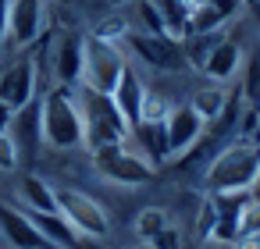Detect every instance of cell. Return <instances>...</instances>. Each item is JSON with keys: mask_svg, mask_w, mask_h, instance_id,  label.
Listing matches in <instances>:
<instances>
[{"mask_svg": "<svg viewBox=\"0 0 260 249\" xmlns=\"http://www.w3.org/2000/svg\"><path fill=\"white\" fill-rule=\"evenodd\" d=\"M40 132H43V143L54 150L86 146L82 111H79V96L72 93V86H54L40 100Z\"/></svg>", "mask_w": 260, "mask_h": 249, "instance_id": "obj_1", "label": "cell"}, {"mask_svg": "<svg viewBox=\"0 0 260 249\" xmlns=\"http://www.w3.org/2000/svg\"><path fill=\"white\" fill-rule=\"evenodd\" d=\"M185 4H192V0H185Z\"/></svg>", "mask_w": 260, "mask_h": 249, "instance_id": "obj_39", "label": "cell"}, {"mask_svg": "<svg viewBox=\"0 0 260 249\" xmlns=\"http://www.w3.org/2000/svg\"><path fill=\"white\" fill-rule=\"evenodd\" d=\"M146 245H150V249H182V235H178L175 224H168V228H160Z\"/></svg>", "mask_w": 260, "mask_h": 249, "instance_id": "obj_28", "label": "cell"}, {"mask_svg": "<svg viewBox=\"0 0 260 249\" xmlns=\"http://www.w3.org/2000/svg\"><path fill=\"white\" fill-rule=\"evenodd\" d=\"M189 249H200V245H189Z\"/></svg>", "mask_w": 260, "mask_h": 249, "instance_id": "obj_38", "label": "cell"}, {"mask_svg": "<svg viewBox=\"0 0 260 249\" xmlns=\"http://www.w3.org/2000/svg\"><path fill=\"white\" fill-rule=\"evenodd\" d=\"M207 196H210V203H214V231H210V238H217V242H235L242 210H246V203L253 199V192H207Z\"/></svg>", "mask_w": 260, "mask_h": 249, "instance_id": "obj_10", "label": "cell"}, {"mask_svg": "<svg viewBox=\"0 0 260 249\" xmlns=\"http://www.w3.org/2000/svg\"><path fill=\"white\" fill-rule=\"evenodd\" d=\"M128 32H132V29H128V22H125L121 15H107L104 22H96V29H93L89 36H93V40H104V43H121Z\"/></svg>", "mask_w": 260, "mask_h": 249, "instance_id": "obj_22", "label": "cell"}, {"mask_svg": "<svg viewBox=\"0 0 260 249\" xmlns=\"http://www.w3.org/2000/svg\"><path fill=\"white\" fill-rule=\"evenodd\" d=\"M143 249H150V245H143Z\"/></svg>", "mask_w": 260, "mask_h": 249, "instance_id": "obj_40", "label": "cell"}, {"mask_svg": "<svg viewBox=\"0 0 260 249\" xmlns=\"http://www.w3.org/2000/svg\"><path fill=\"white\" fill-rule=\"evenodd\" d=\"M0 171H18V143L11 132H0Z\"/></svg>", "mask_w": 260, "mask_h": 249, "instance_id": "obj_26", "label": "cell"}, {"mask_svg": "<svg viewBox=\"0 0 260 249\" xmlns=\"http://www.w3.org/2000/svg\"><path fill=\"white\" fill-rule=\"evenodd\" d=\"M8 11H11V0H0V47L8 40Z\"/></svg>", "mask_w": 260, "mask_h": 249, "instance_id": "obj_31", "label": "cell"}, {"mask_svg": "<svg viewBox=\"0 0 260 249\" xmlns=\"http://www.w3.org/2000/svg\"><path fill=\"white\" fill-rule=\"evenodd\" d=\"M249 11H253V18H256V25H260V0H249Z\"/></svg>", "mask_w": 260, "mask_h": 249, "instance_id": "obj_34", "label": "cell"}, {"mask_svg": "<svg viewBox=\"0 0 260 249\" xmlns=\"http://www.w3.org/2000/svg\"><path fill=\"white\" fill-rule=\"evenodd\" d=\"M93 167H96L100 178H107L114 185H143V182L153 178V167L136 150H128L125 143L93 150Z\"/></svg>", "mask_w": 260, "mask_h": 249, "instance_id": "obj_5", "label": "cell"}, {"mask_svg": "<svg viewBox=\"0 0 260 249\" xmlns=\"http://www.w3.org/2000/svg\"><path fill=\"white\" fill-rule=\"evenodd\" d=\"M249 192H253V199H260V171H256V178H253V189H249Z\"/></svg>", "mask_w": 260, "mask_h": 249, "instance_id": "obj_35", "label": "cell"}, {"mask_svg": "<svg viewBox=\"0 0 260 249\" xmlns=\"http://www.w3.org/2000/svg\"><path fill=\"white\" fill-rule=\"evenodd\" d=\"M111 96H114V103H118L121 118L128 121V128H132V125H139L146 86H143V79L136 75V68H125V72H121V79H118V86H114V93H111Z\"/></svg>", "mask_w": 260, "mask_h": 249, "instance_id": "obj_14", "label": "cell"}, {"mask_svg": "<svg viewBox=\"0 0 260 249\" xmlns=\"http://www.w3.org/2000/svg\"><path fill=\"white\" fill-rule=\"evenodd\" d=\"M256 171H260V143L235 139L217 150V157L203 171V185L207 192H249Z\"/></svg>", "mask_w": 260, "mask_h": 249, "instance_id": "obj_2", "label": "cell"}, {"mask_svg": "<svg viewBox=\"0 0 260 249\" xmlns=\"http://www.w3.org/2000/svg\"><path fill=\"white\" fill-rule=\"evenodd\" d=\"M189 103H192V111L203 118V125H217V118L228 111V93L217 89V86H210V89H200Z\"/></svg>", "mask_w": 260, "mask_h": 249, "instance_id": "obj_19", "label": "cell"}, {"mask_svg": "<svg viewBox=\"0 0 260 249\" xmlns=\"http://www.w3.org/2000/svg\"><path fill=\"white\" fill-rule=\"evenodd\" d=\"M171 221H168V214L160 210V206H146V210H139V217H136V235L143 238V245L160 231V228H168Z\"/></svg>", "mask_w": 260, "mask_h": 249, "instance_id": "obj_21", "label": "cell"}, {"mask_svg": "<svg viewBox=\"0 0 260 249\" xmlns=\"http://www.w3.org/2000/svg\"><path fill=\"white\" fill-rule=\"evenodd\" d=\"M0 235L8 238L11 249H54V245L43 238V231L32 224L29 214L15 210V206H8V203H0Z\"/></svg>", "mask_w": 260, "mask_h": 249, "instance_id": "obj_11", "label": "cell"}, {"mask_svg": "<svg viewBox=\"0 0 260 249\" xmlns=\"http://www.w3.org/2000/svg\"><path fill=\"white\" fill-rule=\"evenodd\" d=\"M246 79H242V96L253 103V107H260V54H249L246 61Z\"/></svg>", "mask_w": 260, "mask_h": 249, "instance_id": "obj_23", "label": "cell"}, {"mask_svg": "<svg viewBox=\"0 0 260 249\" xmlns=\"http://www.w3.org/2000/svg\"><path fill=\"white\" fill-rule=\"evenodd\" d=\"M11 121H15V111L0 103V132H11Z\"/></svg>", "mask_w": 260, "mask_h": 249, "instance_id": "obj_33", "label": "cell"}, {"mask_svg": "<svg viewBox=\"0 0 260 249\" xmlns=\"http://www.w3.org/2000/svg\"><path fill=\"white\" fill-rule=\"evenodd\" d=\"M242 61H246V54H242V47L235 43V40H221L210 54H207V61H203V75L207 79H214V82H228L239 68H242Z\"/></svg>", "mask_w": 260, "mask_h": 249, "instance_id": "obj_16", "label": "cell"}, {"mask_svg": "<svg viewBox=\"0 0 260 249\" xmlns=\"http://www.w3.org/2000/svg\"><path fill=\"white\" fill-rule=\"evenodd\" d=\"M136 61H143L146 68L153 72H182L185 68V54H182V43L171 40V36H150V32H128L121 40Z\"/></svg>", "mask_w": 260, "mask_h": 249, "instance_id": "obj_7", "label": "cell"}, {"mask_svg": "<svg viewBox=\"0 0 260 249\" xmlns=\"http://www.w3.org/2000/svg\"><path fill=\"white\" fill-rule=\"evenodd\" d=\"M153 4H157V11L164 18L168 36L182 43L189 36V4H185V0H153Z\"/></svg>", "mask_w": 260, "mask_h": 249, "instance_id": "obj_18", "label": "cell"}, {"mask_svg": "<svg viewBox=\"0 0 260 249\" xmlns=\"http://www.w3.org/2000/svg\"><path fill=\"white\" fill-rule=\"evenodd\" d=\"M128 135H136L139 153L153 171L168 160V128H164V121H139V125L128 128Z\"/></svg>", "mask_w": 260, "mask_h": 249, "instance_id": "obj_15", "label": "cell"}, {"mask_svg": "<svg viewBox=\"0 0 260 249\" xmlns=\"http://www.w3.org/2000/svg\"><path fill=\"white\" fill-rule=\"evenodd\" d=\"M196 231H200V238H210V231H214V203H210V196H207V199H203V206H200Z\"/></svg>", "mask_w": 260, "mask_h": 249, "instance_id": "obj_29", "label": "cell"}, {"mask_svg": "<svg viewBox=\"0 0 260 249\" xmlns=\"http://www.w3.org/2000/svg\"><path fill=\"white\" fill-rule=\"evenodd\" d=\"M43 29V4L40 0H11L8 11V40L15 47H29Z\"/></svg>", "mask_w": 260, "mask_h": 249, "instance_id": "obj_12", "label": "cell"}, {"mask_svg": "<svg viewBox=\"0 0 260 249\" xmlns=\"http://www.w3.org/2000/svg\"><path fill=\"white\" fill-rule=\"evenodd\" d=\"M125 68H128V61H125L118 43H104V40H93V36L82 40V79L79 82L86 89H96V93L111 96Z\"/></svg>", "mask_w": 260, "mask_h": 249, "instance_id": "obj_4", "label": "cell"}, {"mask_svg": "<svg viewBox=\"0 0 260 249\" xmlns=\"http://www.w3.org/2000/svg\"><path fill=\"white\" fill-rule=\"evenodd\" d=\"M164 128H168V160L185 157L189 150H196L200 139H203V132H207V125H203V118L192 111V103H178V107H171Z\"/></svg>", "mask_w": 260, "mask_h": 249, "instance_id": "obj_8", "label": "cell"}, {"mask_svg": "<svg viewBox=\"0 0 260 249\" xmlns=\"http://www.w3.org/2000/svg\"><path fill=\"white\" fill-rule=\"evenodd\" d=\"M36 100V61H15L0 75V103L11 107L15 114Z\"/></svg>", "mask_w": 260, "mask_h": 249, "instance_id": "obj_9", "label": "cell"}, {"mask_svg": "<svg viewBox=\"0 0 260 249\" xmlns=\"http://www.w3.org/2000/svg\"><path fill=\"white\" fill-rule=\"evenodd\" d=\"M168 114H171V103H168V96H164V93H150V89H146L139 121H168Z\"/></svg>", "mask_w": 260, "mask_h": 249, "instance_id": "obj_24", "label": "cell"}, {"mask_svg": "<svg viewBox=\"0 0 260 249\" xmlns=\"http://www.w3.org/2000/svg\"><path fill=\"white\" fill-rule=\"evenodd\" d=\"M239 235H260V199H249L239 221ZM235 235V238H239Z\"/></svg>", "mask_w": 260, "mask_h": 249, "instance_id": "obj_27", "label": "cell"}, {"mask_svg": "<svg viewBox=\"0 0 260 249\" xmlns=\"http://www.w3.org/2000/svg\"><path fill=\"white\" fill-rule=\"evenodd\" d=\"M256 121H260V107H256Z\"/></svg>", "mask_w": 260, "mask_h": 249, "instance_id": "obj_37", "label": "cell"}, {"mask_svg": "<svg viewBox=\"0 0 260 249\" xmlns=\"http://www.w3.org/2000/svg\"><path fill=\"white\" fill-rule=\"evenodd\" d=\"M224 36L221 32H192V36H185L182 40V54H185V64H192V68H203V61H207V54L221 43Z\"/></svg>", "mask_w": 260, "mask_h": 249, "instance_id": "obj_20", "label": "cell"}, {"mask_svg": "<svg viewBox=\"0 0 260 249\" xmlns=\"http://www.w3.org/2000/svg\"><path fill=\"white\" fill-rule=\"evenodd\" d=\"M232 249H260V235H239L232 242Z\"/></svg>", "mask_w": 260, "mask_h": 249, "instance_id": "obj_32", "label": "cell"}, {"mask_svg": "<svg viewBox=\"0 0 260 249\" xmlns=\"http://www.w3.org/2000/svg\"><path fill=\"white\" fill-rule=\"evenodd\" d=\"M79 111H82V128H86V146L100 150V146H118L128 139V121L121 118L114 96L86 89L79 93Z\"/></svg>", "mask_w": 260, "mask_h": 249, "instance_id": "obj_3", "label": "cell"}, {"mask_svg": "<svg viewBox=\"0 0 260 249\" xmlns=\"http://www.w3.org/2000/svg\"><path fill=\"white\" fill-rule=\"evenodd\" d=\"M18 192H22L29 210H36V214H61L57 210V189H50L40 174H25L18 182Z\"/></svg>", "mask_w": 260, "mask_h": 249, "instance_id": "obj_17", "label": "cell"}, {"mask_svg": "<svg viewBox=\"0 0 260 249\" xmlns=\"http://www.w3.org/2000/svg\"><path fill=\"white\" fill-rule=\"evenodd\" d=\"M139 22H143V32H150V36H168V29H164V18H160V11H157V4L153 0H139Z\"/></svg>", "mask_w": 260, "mask_h": 249, "instance_id": "obj_25", "label": "cell"}, {"mask_svg": "<svg viewBox=\"0 0 260 249\" xmlns=\"http://www.w3.org/2000/svg\"><path fill=\"white\" fill-rule=\"evenodd\" d=\"M111 4H114V8H118V4H125V0H111Z\"/></svg>", "mask_w": 260, "mask_h": 249, "instance_id": "obj_36", "label": "cell"}, {"mask_svg": "<svg viewBox=\"0 0 260 249\" xmlns=\"http://www.w3.org/2000/svg\"><path fill=\"white\" fill-rule=\"evenodd\" d=\"M57 210H61V217L72 224V228H79L86 238H107L111 235V217H107V210L93 199V196H86V192H79V189H57Z\"/></svg>", "mask_w": 260, "mask_h": 249, "instance_id": "obj_6", "label": "cell"}, {"mask_svg": "<svg viewBox=\"0 0 260 249\" xmlns=\"http://www.w3.org/2000/svg\"><path fill=\"white\" fill-rule=\"evenodd\" d=\"M200 4H210V8H217L224 18H232V15H235V11L246 4V0H200Z\"/></svg>", "mask_w": 260, "mask_h": 249, "instance_id": "obj_30", "label": "cell"}, {"mask_svg": "<svg viewBox=\"0 0 260 249\" xmlns=\"http://www.w3.org/2000/svg\"><path fill=\"white\" fill-rule=\"evenodd\" d=\"M54 75L61 86H75L82 79V40L64 32L57 36V47H54Z\"/></svg>", "mask_w": 260, "mask_h": 249, "instance_id": "obj_13", "label": "cell"}]
</instances>
